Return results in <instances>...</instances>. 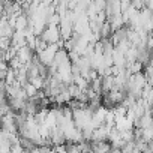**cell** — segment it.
I'll return each instance as SVG.
<instances>
[{
	"mask_svg": "<svg viewBox=\"0 0 153 153\" xmlns=\"http://www.w3.org/2000/svg\"><path fill=\"white\" fill-rule=\"evenodd\" d=\"M41 38L44 41H47L48 44H56L60 41L62 38V32H60V26L57 24H48V27L44 29V32L41 33Z\"/></svg>",
	"mask_w": 153,
	"mask_h": 153,
	"instance_id": "1",
	"label": "cell"
}]
</instances>
